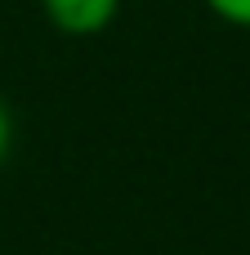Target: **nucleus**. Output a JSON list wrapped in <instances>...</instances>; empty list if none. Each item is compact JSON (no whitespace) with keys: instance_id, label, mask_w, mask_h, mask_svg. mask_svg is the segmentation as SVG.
Here are the masks:
<instances>
[{"instance_id":"obj_1","label":"nucleus","mask_w":250,"mask_h":255,"mask_svg":"<svg viewBox=\"0 0 250 255\" xmlns=\"http://www.w3.org/2000/svg\"><path fill=\"white\" fill-rule=\"evenodd\" d=\"M40 9L63 36H98L116 22L121 0H40Z\"/></svg>"},{"instance_id":"obj_2","label":"nucleus","mask_w":250,"mask_h":255,"mask_svg":"<svg viewBox=\"0 0 250 255\" xmlns=\"http://www.w3.org/2000/svg\"><path fill=\"white\" fill-rule=\"evenodd\" d=\"M206 9L233 27H250V0H206Z\"/></svg>"},{"instance_id":"obj_3","label":"nucleus","mask_w":250,"mask_h":255,"mask_svg":"<svg viewBox=\"0 0 250 255\" xmlns=\"http://www.w3.org/2000/svg\"><path fill=\"white\" fill-rule=\"evenodd\" d=\"M9 143H13V121H9V108L0 103V166L9 157Z\"/></svg>"}]
</instances>
